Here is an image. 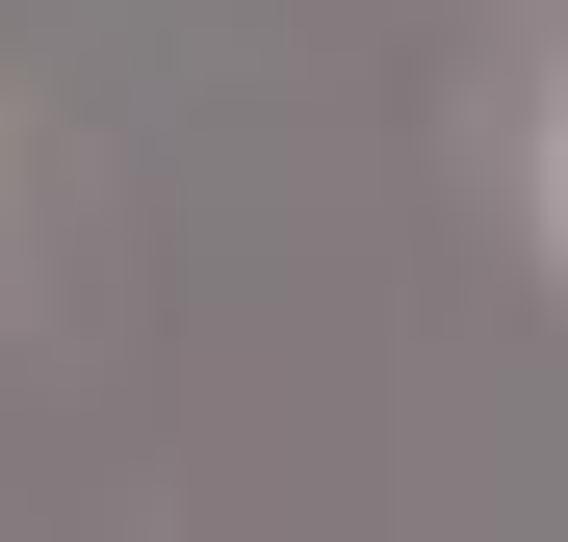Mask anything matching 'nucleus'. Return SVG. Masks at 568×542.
<instances>
[{"mask_svg":"<svg viewBox=\"0 0 568 542\" xmlns=\"http://www.w3.org/2000/svg\"><path fill=\"white\" fill-rule=\"evenodd\" d=\"M542 207H568V155H542Z\"/></svg>","mask_w":568,"mask_h":542,"instance_id":"obj_1","label":"nucleus"}]
</instances>
